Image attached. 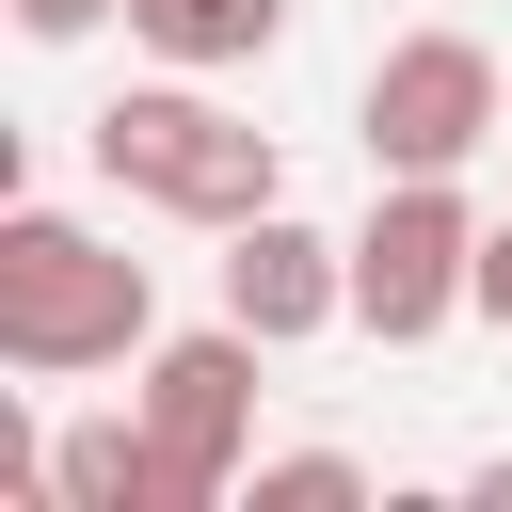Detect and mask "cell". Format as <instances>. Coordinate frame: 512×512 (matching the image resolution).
<instances>
[{
  "instance_id": "cell-11",
  "label": "cell",
  "mask_w": 512,
  "mask_h": 512,
  "mask_svg": "<svg viewBox=\"0 0 512 512\" xmlns=\"http://www.w3.org/2000/svg\"><path fill=\"white\" fill-rule=\"evenodd\" d=\"M464 320H496V336H512V224H480V304H464Z\"/></svg>"
},
{
  "instance_id": "cell-8",
  "label": "cell",
  "mask_w": 512,
  "mask_h": 512,
  "mask_svg": "<svg viewBox=\"0 0 512 512\" xmlns=\"http://www.w3.org/2000/svg\"><path fill=\"white\" fill-rule=\"evenodd\" d=\"M128 32H144L160 64H192V80H224V64H256V48H288V0H128Z\"/></svg>"
},
{
  "instance_id": "cell-1",
  "label": "cell",
  "mask_w": 512,
  "mask_h": 512,
  "mask_svg": "<svg viewBox=\"0 0 512 512\" xmlns=\"http://www.w3.org/2000/svg\"><path fill=\"white\" fill-rule=\"evenodd\" d=\"M144 320H160V288L128 240H96L64 208H0V368L80 384V368H128Z\"/></svg>"
},
{
  "instance_id": "cell-2",
  "label": "cell",
  "mask_w": 512,
  "mask_h": 512,
  "mask_svg": "<svg viewBox=\"0 0 512 512\" xmlns=\"http://www.w3.org/2000/svg\"><path fill=\"white\" fill-rule=\"evenodd\" d=\"M96 176L144 192V208H176V224H256V208H288V144L240 128L224 96H192V64H176V80H128V96L96 112Z\"/></svg>"
},
{
  "instance_id": "cell-3",
  "label": "cell",
  "mask_w": 512,
  "mask_h": 512,
  "mask_svg": "<svg viewBox=\"0 0 512 512\" xmlns=\"http://www.w3.org/2000/svg\"><path fill=\"white\" fill-rule=\"evenodd\" d=\"M352 128H368V176H464L480 144H512V80H496L480 32H400L368 64Z\"/></svg>"
},
{
  "instance_id": "cell-4",
  "label": "cell",
  "mask_w": 512,
  "mask_h": 512,
  "mask_svg": "<svg viewBox=\"0 0 512 512\" xmlns=\"http://www.w3.org/2000/svg\"><path fill=\"white\" fill-rule=\"evenodd\" d=\"M464 304H480V208H464V176H384V208L352 224V320L384 352H416Z\"/></svg>"
},
{
  "instance_id": "cell-9",
  "label": "cell",
  "mask_w": 512,
  "mask_h": 512,
  "mask_svg": "<svg viewBox=\"0 0 512 512\" xmlns=\"http://www.w3.org/2000/svg\"><path fill=\"white\" fill-rule=\"evenodd\" d=\"M256 512H368V464L352 448H272L256 464Z\"/></svg>"
},
{
  "instance_id": "cell-12",
  "label": "cell",
  "mask_w": 512,
  "mask_h": 512,
  "mask_svg": "<svg viewBox=\"0 0 512 512\" xmlns=\"http://www.w3.org/2000/svg\"><path fill=\"white\" fill-rule=\"evenodd\" d=\"M464 496H480V512H512V448H496V464H480V480H464Z\"/></svg>"
},
{
  "instance_id": "cell-10",
  "label": "cell",
  "mask_w": 512,
  "mask_h": 512,
  "mask_svg": "<svg viewBox=\"0 0 512 512\" xmlns=\"http://www.w3.org/2000/svg\"><path fill=\"white\" fill-rule=\"evenodd\" d=\"M96 16H128V0H16V32H32V48H80Z\"/></svg>"
},
{
  "instance_id": "cell-7",
  "label": "cell",
  "mask_w": 512,
  "mask_h": 512,
  "mask_svg": "<svg viewBox=\"0 0 512 512\" xmlns=\"http://www.w3.org/2000/svg\"><path fill=\"white\" fill-rule=\"evenodd\" d=\"M48 512H160L144 400H128V416H80V432H48Z\"/></svg>"
},
{
  "instance_id": "cell-6",
  "label": "cell",
  "mask_w": 512,
  "mask_h": 512,
  "mask_svg": "<svg viewBox=\"0 0 512 512\" xmlns=\"http://www.w3.org/2000/svg\"><path fill=\"white\" fill-rule=\"evenodd\" d=\"M224 320H256L272 352L336 336V320H352V240H320V224H288V208L224 224Z\"/></svg>"
},
{
  "instance_id": "cell-5",
  "label": "cell",
  "mask_w": 512,
  "mask_h": 512,
  "mask_svg": "<svg viewBox=\"0 0 512 512\" xmlns=\"http://www.w3.org/2000/svg\"><path fill=\"white\" fill-rule=\"evenodd\" d=\"M256 320L160 336L144 352V448H160V512H224L240 496V432H256Z\"/></svg>"
}]
</instances>
